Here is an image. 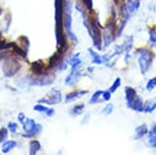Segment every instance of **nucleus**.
<instances>
[{"label": "nucleus", "instance_id": "nucleus-1", "mask_svg": "<svg viewBox=\"0 0 156 155\" xmlns=\"http://www.w3.org/2000/svg\"><path fill=\"white\" fill-rule=\"evenodd\" d=\"M151 60H152V54L150 51H148V50L141 51L139 62H140V65H141L142 72L145 73V72L147 71L148 67H150V65L151 63Z\"/></svg>", "mask_w": 156, "mask_h": 155}, {"label": "nucleus", "instance_id": "nucleus-2", "mask_svg": "<svg viewBox=\"0 0 156 155\" xmlns=\"http://www.w3.org/2000/svg\"><path fill=\"white\" fill-rule=\"evenodd\" d=\"M20 65L13 59H8L4 63V69L9 68V70L5 71V74L7 76H12L15 75V73H16L19 69Z\"/></svg>", "mask_w": 156, "mask_h": 155}, {"label": "nucleus", "instance_id": "nucleus-3", "mask_svg": "<svg viewBox=\"0 0 156 155\" xmlns=\"http://www.w3.org/2000/svg\"><path fill=\"white\" fill-rule=\"evenodd\" d=\"M35 127H36V123L34 122V120H31V119H27L26 122L23 125L24 130L28 133V135H27V136H34L33 134H35V133H34Z\"/></svg>", "mask_w": 156, "mask_h": 155}, {"label": "nucleus", "instance_id": "nucleus-4", "mask_svg": "<svg viewBox=\"0 0 156 155\" xmlns=\"http://www.w3.org/2000/svg\"><path fill=\"white\" fill-rule=\"evenodd\" d=\"M16 143L15 141H8V142H5L2 145V151L4 153H8L13 149V147H16Z\"/></svg>", "mask_w": 156, "mask_h": 155}, {"label": "nucleus", "instance_id": "nucleus-5", "mask_svg": "<svg viewBox=\"0 0 156 155\" xmlns=\"http://www.w3.org/2000/svg\"><path fill=\"white\" fill-rule=\"evenodd\" d=\"M32 71L36 74V75H41L43 71V65L41 62H36L32 64Z\"/></svg>", "mask_w": 156, "mask_h": 155}, {"label": "nucleus", "instance_id": "nucleus-6", "mask_svg": "<svg viewBox=\"0 0 156 155\" xmlns=\"http://www.w3.org/2000/svg\"><path fill=\"white\" fill-rule=\"evenodd\" d=\"M126 100L127 103H130L131 100L136 97V92L133 88H126Z\"/></svg>", "mask_w": 156, "mask_h": 155}, {"label": "nucleus", "instance_id": "nucleus-7", "mask_svg": "<svg viewBox=\"0 0 156 155\" xmlns=\"http://www.w3.org/2000/svg\"><path fill=\"white\" fill-rule=\"evenodd\" d=\"M40 149V144L37 141H33L30 144V154H36Z\"/></svg>", "mask_w": 156, "mask_h": 155}, {"label": "nucleus", "instance_id": "nucleus-8", "mask_svg": "<svg viewBox=\"0 0 156 155\" xmlns=\"http://www.w3.org/2000/svg\"><path fill=\"white\" fill-rule=\"evenodd\" d=\"M34 109L37 110V111H38V112H44V113H46L47 115H49V116L53 114V110H52V109H48V108H46V107H44V106H42V105H40V104L36 105L35 107H34Z\"/></svg>", "mask_w": 156, "mask_h": 155}, {"label": "nucleus", "instance_id": "nucleus-9", "mask_svg": "<svg viewBox=\"0 0 156 155\" xmlns=\"http://www.w3.org/2000/svg\"><path fill=\"white\" fill-rule=\"evenodd\" d=\"M136 131H137V137H136V138H140V137H142V136H144L145 134L147 132V125H143L139 126Z\"/></svg>", "mask_w": 156, "mask_h": 155}, {"label": "nucleus", "instance_id": "nucleus-10", "mask_svg": "<svg viewBox=\"0 0 156 155\" xmlns=\"http://www.w3.org/2000/svg\"><path fill=\"white\" fill-rule=\"evenodd\" d=\"M12 47L13 48V51H15V53L18 54L19 56H21V57H23V58H25V57H26V53H25V51H23L22 49H20L16 44L12 43Z\"/></svg>", "mask_w": 156, "mask_h": 155}, {"label": "nucleus", "instance_id": "nucleus-11", "mask_svg": "<svg viewBox=\"0 0 156 155\" xmlns=\"http://www.w3.org/2000/svg\"><path fill=\"white\" fill-rule=\"evenodd\" d=\"M8 137V130L5 127H2L0 129V142H4V141Z\"/></svg>", "mask_w": 156, "mask_h": 155}, {"label": "nucleus", "instance_id": "nucleus-12", "mask_svg": "<svg viewBox=\"0 0 156 155\" xmlns=\"http://www.w3.org/2000/svg\"><path fill=\"white\" fill-rule=\"evenodd\" d=\"M12 43H7L5 40H2L0 41V50H5V49H8L10 47H12Z\"/></svg>", "mask_w": 156, "mask_h": 155}, {"label": "nucleus", "instance_id": "nucleus-13", "mask_svg": "<svg viewBox=\"0 0 156 155\" xmlns=\"http://www.w3.org/2000/svg\"><path fill=\"white\" fill-rule=\"evenodd\" d=\"M155 85H156V78H154V79H151L150 82L147 83V88L148 89V90H152L154 87H155Z\"/></svg>", "mask_w": 156, "mask_h": 155}, {"label": "nucleus", "instance_id": "nucleus-14", "mask_svg": "<svg viewBox=\"0 0 156 155\" xmlns=\"http://www.w3.org/2000/svg\"><path fill=\"white\" fill-rule=\"evenodd\" d=\"M103 94V92L101 91H98V92H96L94 94V96L92 97V99L90 100V103L91 104H94V103H97L98 102V99L100 98V96Z\"/></svg>", "mask_w": 156, "mask_h": 155}, {"label": "nucleus", "instance_id": "nucleus-15", "mask_svg": "<svg viewBox=\"0 0 156 155\" xmlns=\"http://www.w3.org/2000/svg\"><path fill=\"white\" fill-rule=\"evenodd\" d=\"M90 52H91V54H92V56L94 57V59H93V62H95V63H101V57L98 55L97 53H94V52H92L91 50H90Z\"/></svg>", "mask_w": 156, "mask_h": 155}, {"label": "nucleus", "instance_id": "nucleus-16", "mask_svg": "<svg viewBox=\"0 0 156 155\" xmlns=\"http://www.w3.org/2000/svg\"><path fill=\"white\" fill-rule=\"evenodd\" d=\"M120 84H121V79L118 78L116 80H115V83H114V84L111 86V88H110V92H114L115 90H116L118 87L120 86Z\"/></svg>", "mask_w": 156, "mask_h": 155}, {"label": "nucleus", "instance_id": "nucleus-17", "mask_svg": "<svg viewBox=\"0 0 156 155\" xmlns=\"http://www.w3.org/2000/svg\"><path fill=\"white\" fill-rule=\"evenodd\" d=\"M8 126H9V129H10L12 133H15V132L16 131V129H17V125H16V123H9Z\"/></svg>", "mask_w": 156, "mask_h": 155}, {"label": "nucleus", "instance_id": "nucleus-18", "mask_svg": "<svg viewBox=\"0 0 156 155\" xmlns=\"http://www.w3.org/2000/svg\"><path fill=\"white\" fill-rule=\"evenodd\" d=\"M150 141H151V146L156 147V133L152 132V134H151V137H150Z\"/></svg>", "mask_w": 156, "mask_h": 155}, {"label": "nucleus", "instance_id": "nucleus-19", "mask_svg": "<svg viewBox=\"0 0 156 155\" xmlns=\"http://www.w3.org/2000/svg\"><path fill=\"white\" fill-rule=\"evenodd\" d=\"M112 109H113V106H112V104H108L105 108L104 109V112L105 113V114H110L111 112H112Z\"/></svg>", "mask_w": 156, "mask_h": 155}, {"label": "nucleus", "instance_id": "nucleus-20", "mask_svg": "<svg viewBox=\"0 0 156 155\" xmlns=\"http://www.w3.org/2000/svg\"><path fill=\"white\" fill-rule=\"evenodd\" d=\"M104 94V100H108L110 99V91L109 92H103Z\"/></svg>", "mask_w": 156, "mask_h": 155}, {"label": "nucleus", "instance_id": "nucleus-21", "mask_svg": "<svg viewBox=\"0 0 156 155\" xmlns=\"http://www.w3.org/2000/svg\"><path fill=\"white\" fill-rule=\"evenodd\" d=\"M155 108H156V103H155L151 107H148V108H146L145 110H146L147 112H151V111H152V110H154Z\"/></svg>", "mask_w": 156, "mask_h": 155}, {"label": "nucleus", "instance_id": "nucleus-22", "mask_svg": "<svg viewBox=\"0 0 156 155\" xmlns=\"http://www.w3.org/2000/svg\"><path fill=\"white\" fill-rule=\"evenodd\" d=\"M18 119H19V121H20V122H21V123H23V121H24V119H25V116L23 115L22 113H20L19 115H18Z\"/></svg>", "mask_w": 156, "mask_h": 155}, {"label": "nucleus", "instance_id": "nucleus-23", "mask_svg": "<svg viewBox=\"0 0 156 155\" xmlns=\"http://www.w3.org/2000/svg\"><path fill=\"white\" fill-rule=\"evenodd\" d=\"M152 132H154V133H156V125H155V127H154V129L152 130Z\"/></svg>", "mask_w": 156, "mask_h": 155}]
</instances>
